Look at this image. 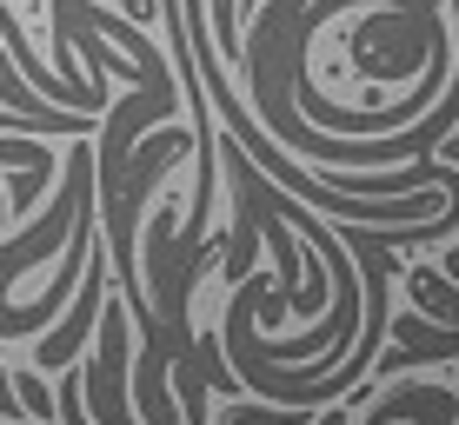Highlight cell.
Wrapping results in <instances>:
<instances>
[{
  "instance_id": "6da1fadb",
  "label": "cell",
  "mask_w": 459,
  "mask_h": 425,
  "mask_svg": "<svg viewBox=\"0 0 459 425\" xmlns=\"http://www.w3.org/2000/svg\"><path fill=\"white\" fill-rule=\"evenodd\" d=\"M81 392L93 405V425H134L126 419V312L100 299V372H81Z\"/></svg>"
},
{
  "instance_id": "7a4b0ae2",
  "label": "cell",
  "mask_w": 459,
  "mask_h": 425,
  "mask_svg": "<svg viewBox=\"0 0 459 425\" xmlns=\"http://www.w3.org/2000/svg\"><path fill=\"white\" fill-rule=\"evenodd\" d=\"M100 299H107V259H100V246H93V273L74 286V319L60 326V333L40 339V366H47V372H60L74 353H81V339L93 333V319H100Z\"/></svg>"
},
{
  "instance_id": "3957f363",
  "label": "cell",
  "mask_w": 459,
  "mask_h": 425,
  "mask_svg": "<svg viewBox=\"0 0 459 425\" xmlns=\"http://www.w3.org/2000/svg\"><path fill=\"white\" fill-rule=\"evenodd\" d=\"M400 419H420V425H453L459 419V399L446 386H400L393 399H379L367 425H400Z\"/></svg>"
},
{
  "instance_id": "277c9868",
  "label": "cell",
  "mask_w": 459,
  "mask_h": 425,
  "mask_svg": "<svg viewBox=\"0 0 459 425\" xmlns=\"http://www.w3.org/2000/svg\"><path fill=\"white\" fill-rule=\"evenodd\" d=\"M0 219H7V207H0Z\"/></svg>"
}]
</instances>
